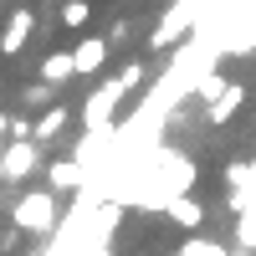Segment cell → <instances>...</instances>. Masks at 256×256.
<instances>
[{
    "label": "cell",
    "mask_w": 256,
    "mask_h": 256,
    "mask_svg": "<svg viewBox=\"0 0 256 256\" xmlns=\"http://www.w3.org/2000/svg\"><path fill=\"white\" fill-rule=\"evenodd\" d=\"M67 77H77L72 52H52L46 62H41V82H67Z\"/></svg>",
    "instance_id": "11"
},
{
    "label": "cell",
    "mask_w": 256,
    "mask_h": 256,
    "mask_svg": "<svg viewBox=\"0 0 256 256\" xmlns=\"http://www.w3.org/2000/svg\"><path fill=\"white\" fill-rule=\"evenodd\" d=\"M36 154H41V144L20 134L16 144H0V180H26L31 169H36Z\"/></svg>",
    "instance_id": "4"
},
{
    "label": "cell",
    "mask_w": 256,
    "mask_h": 256,
    "mask_svg": "<svg viewBox=\"0 0 256 256\" xmlns=\"http://www.w3.org/2000/svg\"><path fill=\"white\" fill-rule=\"evenodd\" d=\"M241 102H246V88H241V82H226V88L210 98V113H205V118H210V123H230Z\"/></svg>",
    "instance_id": "9"
},
{
    "label": "cell",
    "mask_w": 256,
    "mask_h": 256,
    "mask_svg": "<svg viewBox=\"0 0 256 256\" xmlns=\"http://www.w3.org/2000/svg\"><path fill=\"white\" fill-rule=\"evenodd\" d=\"M62 123H67V108H52L46 118H41V123L31 128V138H36V144H52V138L62 134Z\"/></svg>",
    "instance_id": "13"
},
{
    "label": "cell",
    "mask_w": 256,
    "mask_h": 256,
    "mask_svg": "<svg viewBox=\"0 0 256 256\" xmlns=\"http://www.w3.org/2000/svg\"><path fill=\"white\" fill-rule=\"evenodd\" d=\"M10 220H16V230H26V236H52V230H56V195H52V190L20 195Z\"/></svg>",
    "instance_id": "3"
},
{
    "label": "cell",
    "mask_w": 256,
    "mask_h": 256,
    "mask_svg": "<svg viewBox=\"0 0 256 256\" xmlns=\"http://www.w3.org/2000/svg\"><path fill=\"white\" fill-rule=\"evenodd\" d=\"M205 6H210V0H174V6L159 16V26H154V36H148V46L164 52V46L190 41V36H195V26L205 20Z\"/></svg>",
    "instance_id": "1"
},
{
    "label": "cell",
    "mask_w": 256,
    "mask_h": 256,
    "mask_svg": "<svg viewBox=\"0 0 256 256\" xmlns=\"http://www.w3.org/2000/svg\"><path fill=\"white\" fill-rule=\"evenodd\" d=\"M92 20V6L88 0H67V6H62V26H72V31H82Z\"/></svg>",
    "instance_id": "14"
},
{
    "label": "cell",
    "mask_w": 256,
    "mask_h": 256,
    "mask_svg": "<svg viewBox=\"0 0 256 256\" xmlns=\"http://www.w3.org/2000/svg\"><path fill=\"white\" fill-rule=\"evenodd\" d=\"M52 190H62V195H77V190H88L92 184V174H88V169H82L77 159H62V164H52Z\"/></svg>",
    "instance_id": "8"
},
{
    "label": "cell",
    "mask_w": 256,
    "mask_h": 256,
    "mask_svg": "<svg viewBox=\"0 0 256 256\" xmlns=\"http://www.w3.org/2000/svg\"><path fill=\"white\" fill-rule=\"evenodd\" d=\"M113 216H118V205H113V200H102V205L92 210V230H88V246H82V256H113V251H108Z\"/></svg>",
    "instance_id": "6"
},
{
    "label": "cell",
    "mask_w": 256,
    "mask_h": 256,
    "mask_svg": "<svg viewBox=\"0 0 256 256\" xmlns=\"http://www.w3.org/2000/svg\"><path fill=\"white\" fill-rule=\"evenodd\" d=\"M31 31H36V16L31 10H10L6 16V31H0V56H16L31 41Z\"/></svg>",
    "instance_id": "7"
},
{
    "label": "cell",
    "mask_w": 256,
    "mask_h": 256,
    "mask_svg": "<svg viewBox=\"0 0 256 256\" xmlns=\"http://www.w3.org/2000/svg\"><path fill=\"white\" fill-rule=\"evenodd\" d=\"M138 77H144V67H128L123 77H108V82H102V88L88 98V108H82V128H113L118 102H123L128 88H138Z\"/></svg>",
    "instance_id": "2"
},
{
    "label": "cell",
    "mask_w": 256,
    "mask_h": 256,
    "mask_svg": "<svg viewBox=\"0 0 256 256\" xmlns=\"http://www.w3.org/2000/svg\"><path fill=\"white\" fill-rule=\"evenodd\" d=\"M159 216H164V220H174V226H184V230L205 226V210H200L195 200H190V195H174V200H169V205L159 210Z\"/></svg>",
    "instance_id": "10"
},
{
    "label": "cell",
    "mask_w": 256,
    "mask_h": 256,
    "mask_svg": "<svg viewBox=\"0 0 256 256\" xmlns=\"http://www.w3.org/2000/svg\"><path fill=\"white\" fill-rule=\"evenodd\" d=\"M226 256H230V251H226ZM236 256H256V251H236Z\"/></svg>",
    "instance_id": "15"
},
{
    "label": "cell",
    "mask_w": 256,
    "mask_h": 256,
    "mask_svg": "<svg viewBox=\"0 0 256 256\" xmlns=\"http://www.w3.org/2000/svg\"><path fill=\"white\" fill-rule=\"evenodd\" d=\"M236 241H241V251H256V205L236 210Z\"/></svg>",
    "instance_id": "12"
},
{
    "label": "cell",
    "mask_w": 256,
    "mask_h": 256,
    "mask_svg": "<svg viewBox=\"0 0 256 256\" xmlns=\"http://www.w3.org/2000/svg\"><path fill=\"white\" fill-rule=\"evenodd\" d=\"M108 46H113L108 36H82V41H77V52H72L77 77H98L102 67H108Z\"/></svg>",
    "instance_id": "5"
}]
</instances>
